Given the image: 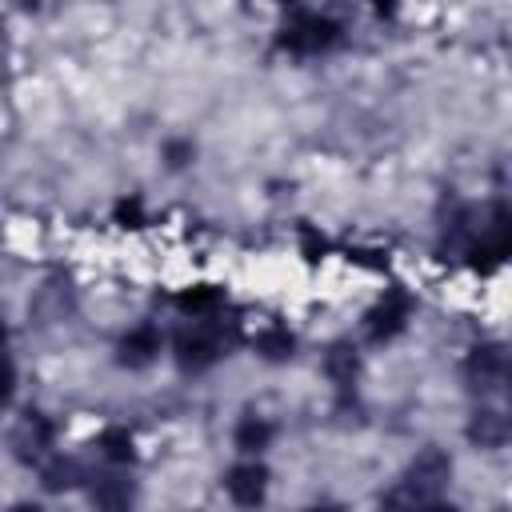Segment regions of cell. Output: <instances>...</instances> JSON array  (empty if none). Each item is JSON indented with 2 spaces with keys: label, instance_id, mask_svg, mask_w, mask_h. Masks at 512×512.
Listing matches in <instances>:
<instances>
[{
  "label": "cell",
  "instance_id": "cell-1",
  "mask_svg": "<svg viewBox=\"0 0 512 512\" xmlns=\"http://www.w3.org/2000/svg\"><path fill=\"white\" fill-rule=\"evenodd\" d=\"M448 476H452V460L440 448H424L408 464L404 484L388 496V512H420L424 504H432L440 496V488L448 484Z\"/></svg>",
  "mask_w": 512,
  "mask_h": 512
},
{
  "label": "cell",
  "instance_id": "cell-2",
  "mask_svg": "<svg viewBox=\"0 0 512 512\" xmlns=\"http://www.w3.org/2000/svg\"><path fill=\"white\" fill-rule=\"evenodd\" d=\"M276 44L284 52H296V56H316V52H328L340 44V24L324 12H292L276 36Z\"/></svg>",
  "mask_w": 512,
  "mask_h": 512
},
{
  "label": "cell",
  "instance_id": "cell-3",
  "mask_svg": "<svg viewBox=\"0 0 512 512\" xmlns=\"http://www.w3.org/2000/svg\"><path fill=\"white\" fill-rule=\"evenodd\" d=\"M220 352H224V340H220V332L208 328V324L188 328V332L176 336V364H180L184 372H204V368H212V364L220 360Z\"/></svg>",
  "mask_w": 512,
  "mask_h": 512
},
{
  "label": "cell",
  "instance_id": "cell-4",
  "mask_svg": "<svg viewBox=\"0 0 512 512\" xmlns=\"http://www.w3.org/2000/svg\"><path fill=\"white\" fill-rule=\"evenodd\" d=\"M408 312H412V300H408V292H400V288H392L368 316H364V332H368V340H392L396 332H404V324H408Z\"/></svg>",
  "mask_w": 512,
  "mask_h": 512
},
{
  "label": "cell",
  "instance_id": "cell-5",
  "mask_svg": "<svg viewBox=\"0 0 512 512\" xmlns=\"http://www.w3.org/2000/svg\"><path fill=\"white\" fill-rule=\"evenodd\" d=\"M224 492H228L232 504H240V508H260L264 496H268V468H264L260 460H244V464L228 468Z\"/></svg>",
  "mask_w": 512,
  "mask_h": 512
},
{
  "label": "cell",
  "instance_id": "cell-6",
  "mask_svg": "<svg viewBox=\"0 0 512 512\" xmlns=\"http://www.w3.org/2000/svg\"><path fill=\"white\" fill-rule=\"evenodd\" d=\"M12 448H16V456H20L24 464H44V456H48V448H52V424H48L40 412H28V416L16 424V432H12Z\"/></svg>",
  "mask_w": 512,
  "mask_h": 512
},
{
  "label": "cell",
  "instance_id": "cell-7",
  "mask_svg": "<svg viewBox=\"0 0 512 512\" xmlns=\"http://www.w3.org/2000/svg\"><path fill=\"white\" fill-rule=\"evenodd\" d=\"M504 368H508V360H504V348H500V344H480V348H472V356H468V364H464V372H468V380H472L476 388L500 384V380H504Z\"/></svg>",
  "mask_w": 512,
  "mask_h": 512
},
{
  "label": "cell",
  "instance_id": "cell-8",
  "mask_svg": "<svg viewBox=\"0 0 512 512\" xmlns=\"http://www.w3.org/2000/svg\"><path fill=\"white\" fill-rule=\"evenodd\" d=\"M156 352H160V332L152 324H140L120 340V364L124 368H148L156 360Z\"/></svg>",
  "mask_w": 512,
  "mask_h": 512
},
{
  "label": "cell",
  "instance_id": "cell-9",
  "mask_svg": "<svg viewBox=\"0 0 512 512\" xmlns=\"http://www.w3.org/2000/svg\"><path fill=\"white\" fill-rule=\"evenodd\" d=\"M468 440L480 448H500L508 440V420L500 408H476L468 420Z\"/></svg>",
  "mask_w": 512,
  "mask_h": 512
},
{
  "label": "cell",
  "instance_id": "cell-10",
  "mask_svg": "<svg viewBox=\"0 0 512 512\" xmlns=\"http://www.w3.org/2000/svg\"><path fill=\"white\" fill-rule=\"evenodd\" d=\"M220 304H224V292H220V288H212V284H196V288H184V292L176 296V308H180V312H188V316H196V320L212 316Z\"/></svg>",
  "mask_w": 512,
  "mask_h": 512
},
{
  "label": "cell",
  "instance_id": "cell-11",
  "mask_svg": "<svg viewBox=\"0 0 512 512\" xmlns=\"http://www.w3.org/2000/svg\"><path fill=\"white\" fill-rule=\"evenodd\" d=\"M96 504H100V512H128L132 508V484L124 476H100Z\"/></svg>",
  "mask_w": 512,
  "mask_h": 512
},
{
  "label": "cell",
  "instance_id": "cell-12",
  "mask_svg": "<svg viewBox=\"0 0 512 512\" xmlns=\"http://www.w3.org/2000/svg\"><path fill=\"white\" fill-rule=\"evenodd\" d=\"M292 348H296V340H292L288 328H276V324H272V328H264V332L256 336V352H260L264 360H272V364H276V360H288Z\"/></svg>",
  "mask_w": 512,
  "mask_h": 512
},
{
  "label": "cell",
  "instance_id": "cell-13",
  "mask_svg": "<svg viewBox=\"0 0 512 512\" xmlns=\"http://www.w3.org/2000/svg\"><path fill=\"white\" fill-rule=\"evenodd\" d=\"M324 368H328V376H332V384H340V388H352V380H356V372H360V360H356V352H352V348H344V344H336V348L328 352V360H324Z\"/></svg>",
  "mask_w": 512,
  "mask_h": 512
},
{
  "label": "cell",
  "instance_id": "cell-14",
  "mask_svg": "<svg viewBox=\"0 0 512 512\" xmlns=\"http://www.w3.org/2000/svg\"><path fill=\"white\" fill-rule=\"evenodd\" d=\"M268 440H272V424H268V420L244 416V420L236 424V448H240V452H260V448H268Z\"/></svg>",
  "mask_w": 512,
  "mask_h": 512
},
{
  "label": "cell",
  "instance_id": "cell-15",
  "mask_svg": "<svg viewBox=\"0 0 512 512\" xmlns=\"http://www.w3.org/2000/svg\"><path fill=\"white\" fill-rule=\"evenodd\" d=\"M96 448H100V456H104L108 464H128V460L136 456V448H132V436H128L124 428H108V432H100Z\"/></svg>",
  "mask_w": 512,
  "mask_h": 512
},
{
  "label": "cell",
  "instance_id": "cell-16",
  "mask_svg": "<svg viewBox=\"0 0 512 512\" xmlns=\"http://www.w3.org/2000/svg\"><path fill=\"white\" fill-rule=\"evenodd\" d=\"M44 488L48 492H64V488H72L76 480H80V468H76V460H64V456H52L48 464H44Z\"/></svg>",
  "mask_w": 512,
  "mask_h": 512
},
{
  "label": "cell",
  "instance_id": "cell-17",
  "mask_svg": "<svg viewBox=\"0 0 512 512\" xmlns=\"http://www.w3.org/2000/svg\"><path fill=\"white\" fill-rule=\"evenodd\" d=\"M192 160H196V144H192V140H168V144H164V164H168L172 172L188 168Z\"/></svg>",
  "mask_w": 512,
  "mask_h": 512
},
{
  "label": "cell",
  "instance_id": "cell-18",
  "mask_svg": "<svg viewBox=\"0 0 512 512\" xmlns=\"http://www.w3.org/2000/svg\"><path fill=\"white\" fill-rule=\"evenodd\" d=\"M116 220H120L124 228H140V224H144L140 200H136V196H132V200H120V204H116Z\"/></svg>",
  "mask_w": 512,
  "mask_h": 512
},
{
  "label": "cell",
  "instance_id": "cell-19",
  "mask_svg": "<svg viewBox=\"0 0 512 512\" xmlns=\"http://www.w3.org/2000/svg\"><path fill=\"white\" fill-rule=\"evenodd\" d=\"M300 248H304V256H308V260H320V256L328 252V240H324V236H316L312 228H300Z\"/></svg>",
  "mask_w": 512,
  "mask_h": 512
},
{
  "label": "cell",
  "instance_id": "cell-20",
  "mask_svg": "<svg viewBox=\"0 0 512 512\" xmlns=\"http://www.w3.org/2000/svg\"><path fill=\"white\" fill-rule=\"evenodd\" d=\"M12 364H8V356H0V400H8V392H12Z\"/></svg>",
  "mask_w": 512,
  "mask_h": 512
},
{
  "label": "cell",
  "instance_id": "cell-21",
  "mask_svg": "<svg viewBox=\"0 0 512 512\" xmlns=\"http://www.w3.org/2000/svg\"><path fill=\"white\" fill-rule=\"evenodd\" d=\"M420 512H456V508H452V504H436V500H432V504H424Z\"/></svg>",
  "mask_w": 512,
  "mask_h": 512
},
{
  "label": "cell",
  "instance_id": "cell-22",
  "mask_svg": "<svg viewBox=\"0 0 512 512\" xmlns=\"http://www.w3.org/2000/svg\"><path fill=\"white\" fill-rule=\"evenodd\" d=\"M4 344H8V328L0 324V356H4Z\"/></svg>",
  "mask_w": 512,
  "mask_h": 512
},
{
  "label": "cell",
  "instance_id": "cell-23",
  "mask_svg": "<svg viewBox=\"0 0 512 512\" xmlns=\"http://www.w3.org/2000/svg\"><path fill=\"white\" fill-rule=\"evenodd\" d=\"M12 512H40V508H36V504H16Z\"/></svg>",
  "mask_w": 512,
  "mask_h": 512
}]
</instances>
